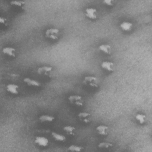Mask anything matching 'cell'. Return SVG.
I'll use <instances>...</instances> for the list:
<instances>
[{
  "mask_svg": "<svg viewBox=\"0 0 152 152\" xmlns=\"http://www.w3.org/2000/svg\"><path fill=\"white\" fill-rule=\"evenodd\" d=\"M83 83L85 85L90 87L95 88L99 85V80L96 76L87 75L84 77Z\"/></svg>",
  "mask_w": 152,
  "mask_h": 152,
  "instance_id": "1",
  "label": "cell"
},
{
  "mask_svg": "<svg viewBox=\"0 0 152 152\" xmlns=\"http://www.w3.org/2000/svg\"><path fill=\"white\" fill-rule=\"evenodd\" d=\"M68 99L69 102L74 106L81 107L83 106L84 104V99L82 96L80 95H70Z\"/></svg>",
  "mask_w": 152,
  "mask_h": 152,
  "instance_id": "2",
  "label": "cell"
},
{
  "mask_svg": "<svg viewBox=\"0 0 152 152\" xmlns=\"http://www.w3.org/2000/svg\"><path fill=\"white\" fill-rule=\"evenodd\" d=\"M59 35V30L56 28H50L46 30L45 36L47 38L50 40H56Z\"/></svg>",
  "mask_w": 152,
  "mask_h": 152,
  "instance_id": "3",
  "label": "cell"
},
{
  "mask_svg": "<svg viewBox=\"0 0 152 152\" xmlns=\"http://www.w3.org/2000/svg\"><path fill=\"white\" fill-rule=\"evenodd\" d=\"M38 74L45 77H50L53 72V68L50 66H42L37 70Z\"/></svg>",
  "mask_w": 152,
  "mask_h": 152,
  "instance_id": "4",
  "label": "cell"
},
{
  "mask_svg": "<svg viewBox=\"0 0 152 152\" xmlns=\"http://www.w3.org/2000/svg\"><path fill=\"white\" fill-rule=\"evenodd\" d=\"M78 118L79 120L86 124H89L91 121V116L90 113L86 112H82L78 114Z\"/></svg>",
  "mask_w": 152,
  "mask_h": 152,
  "instance_id": "5",
  "label": "cell"
},
{
  "mask_svg": "<svg viewBox=\"0 0 152 152\" xmlns=\"http://www.w3.org/2000/svg\"><path fill=\"white\" fill-rule=\"evenodd\" d=\"M86 16L91 20H96L97 18L98 13L97 10L94 8H87L85 10Z\"/></svg>",
  "mask_w": 152,
  "mask_h": 152,
  "instance_id": "6",
  "label": "cell"
},
{
  "mask_svg": "<svg viewBox=\"0 0 152 152\" xmlns=\"http://www.w3.org/2000/svg\"><path fill=\"white\" fill-rule=\"evenodd\" d=\"M34 142L41 147H46L49 144V140L45 137L37 136L35 138Z\"/></svg>",
  "mask_w": 152,
  "mask_h": 152,
  "instance_id": "7",
  "label": "cell"
},
{
  "mask_svg": "<svg viewBox=\"0 0 152 152\" xmlns=\"http://www.w3.org/2000/svg\"><path fill=\"white\" fill-rule=\"evenodd\" d=\"M7 90L13 95H17L19 93V86L15 84H8L6 87Z\"/></svg>",
  "mask_w": 152,
  "mask_h": 152,
  "instance_id": "8",
  "label": "cell"
},
{
  "mask_svg": "<svg viewBox=\"0 0 152 152\" xmlns=\"http://www.w3.org/2000/svg\"><path fill=\"white\" fill-rule=\"evenodd\" d=\"M23 81L28 86L33 87H39L41 86V83L37 80L31 79L30 78H25L23 80Z\"/></svg>",
  "mask_w": 152,
  "mask_h": 152,
  "instance_id": "9",
  "label": "cell"
},
{
  "mask_svg": "<svg viewBox=\"0 0 152 152\" xmlns=\"http://www.w3.org/2000/svg\"><path fill=\"white\" fill-rule=\"evenodd\" d=\"M101 66L103 69L109 72H113L115 70V65L111 61H103L101 64Z\"/></svg>",
  "mask_w": 152,
  "mask_h": 152,
  "instance_id": "10",
  "label": "cell"
},
{
  "mask_svg": "<svg viewBox=\"0 0 152 152\" xmlns=\"http://www.w3.org/2000/svg\"><path fill=\"white\" fill-rule=\"evenodd\" d=\"M96 130L97 132L102 136L107 135L109 133V127L104 125H100L96 127Z\"/></svg>",
  "mask_w": 152,
  "mask_h": 152,
  "instance_id": "11",
  "label": "cell"
},
{
  "mask_svg": "<svg viewBox=\"0 0 152 152\" xmlns=\"http://www.w3.org/2000/svg\"><path fill=\"white\" fill-rule=\"evenodd\" d=\"M2 52L10 57H15L16 55V50L12 47H5L2 49Z\"/></svg>",
  "mask_w": 152,
  "mask_h": 152,
  "instance_id": "12",
  "label": "cell"
},
{
  "mask_svg": "<svg viewBox=\"0 0 152 152\" xmlns=\"http://www.w3.org/2000/svg\"><path fill=\"white\" fill-rule=\"evenodd\" d=\"M39 121L42 123L52 122L55 120V117L49 115H43L39 117Z\"/></svg>",
  "mask_w": 152,
  "mask_h": 152,
  "instance_id": "13",
  "label": "cell"
},
{
  "mask_svg": "<svg viewBox=\"0 0 152 152\" xmlns=\"http://www.w3.org/2000/svg\"><path fill=\"white\" fill-rule=\"evenodd\" d=\"M63 130L66 134L69 136H74L76 133V129L74 126L71 125H66L63 128Z\"/></svg>",
  "mask_w": 152,
  "mask_h": 152,
  "instance_id": "14",
  "label": "cell"
},
{
  "mask_svg": "<svg viewBox=\"0 0 152 152\" xmlns=\"http://www.w3.org/2000/svg\"><path fill=\"white\" fill-rule=\"evenodd\" d=\"M10 4L12 6L21 10L24 9L26 5V2L23 1H12L10 2Z\"/></svg>",
  "mask_w": 152,
  "mask_h": 152,
  "instance_id": "15",
  "label": "cell"
},
{
  "mask_svg": "<svg viewBox=\"0 0 152 152\" xmlns=\"http://www.w3.org/2000/svg\"><path fill=\"white\" fill-rule=\"evenodd\" d=\"M51 135L53 139L59 142H65L66 141V137L62 134H60L56 132H52Z\"/></svg>",
  "mask_w": 152,
  "mask_h": 152,
  "instance_id": "16",
  "label": "cell"
},
{
  "mask_svg": "<svg viewBox=\"0 0 152 152\" xmlns=\"http://www.w3.org/2000/svg\"><path fill=\"white\" fill-rule=\"evenodd\" d=\"M132 27H133V24L129 21H124L120 25V27L122 28V30L125 31H129L131 30L132 28Z\"/></svg>",
  "mask_w": 152,
  "mask_h": 152,
  "instance_id": "17",
  "label": "cell"
},
{
  "mask_svg": "<svg viewBox=\"0 0 152 152\" xmlns=\"http://www.w3.org/2000/svg\"><path fill=\"white\" fill-rule=\"evenodd\" d=\"M99 49L103 53L109 55L111 53L112 48L109 45L107 44H102L99 46Z\"/></svg>",
  "mask_w": 152,
  "mask_h": 152,
  "instance_id": "18",
  "label": "cell"
},
{
  "mask_svg": "<svg viewBox=\"0 0 152 152\" xmlns=\"http://www.w3.org/2000/svg\"><path fill=\"white\" fill-rule=\"evenodd\" d=\"M113 146V144L109 142H102L98 145V147L102 149H108Z\"/></svg>",
  "mask_w": 152,
  "mask_h": 152,
  "instance_id": "19",
  "label": "cell"
},
{
  "mask_svg": "<svg viewBox=\"0 0 152 152\" xmlns=\"http://www.w3.org/2000/svg\"><path fill=\"white\" fill-rule=\"evenodd\" d=\"M135 119L140 124H143L145 122L146 116L142 113H138L135 116Z\"/></svg>",
  "mask_w": 152,
  "mask_h": 152,
  "instance_id": "20",
  "label": "cell"
},
{
  "mask_svg": "<svg viewBox=\"0 0 152 152\" xmlns=\"http://www.w3.org/2000/svg\"><path fill=\"white\" fill-rule=\"evenodd\" d=\"M68 150L71 151H81L83 150V147L77 145H71L68 147Z\"/></svg>",
  "mask_w": 152,
  "mask_h": 152,
  "instance_id": "21",
  "label": "cell"
},
{
  "mask_svg": "<svg viewBox=\"0 0 152 152\" xmlns=\"http://www.w3.org/2000/svg\"><path fill=\"white\" fill-rule=\"evenodd\" d=\"M0 23L2 27H7L8 26V20L3 17H0Z\"/></svg>",
  "mask_w": 152,
  "mask_h": 152,
  "instance_id": "22",
  "label": "cell"
},
{
  "mask_svg": "<svg viewBox=\"0 0 152 152\" xmlns=\"http://www.w3.org/2000/svg\"><path fill=\"white\" fill-rule=\"evenodd\" d=\"M103 3L107 6H113L115 4V1L113 0H103Z\"/></svg>",
  "mask_w": 152,
  "mask_h": 152,
  "instance_id": "23",
  "label": "cell"
}]
</instances>
